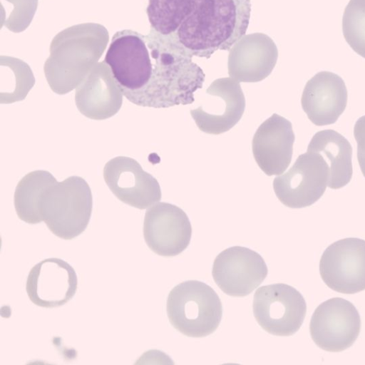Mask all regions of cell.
<instances>
[{
	"instance_id": "obj_10",
	"label": "cell",
	"mask_w": 365,
	"mask_h": 365,
	"mask_svg": "<svg viewBox=\"0 0 365 365\" xmlns=\"http://www.w3.org/2000/svg\"><path fill=\"white\" fill-rule=\"evenodd\" d=\"M319 272L331 289L354 294L365 289V240L345 238L330 245L323 252Z\"/></svg>"
},
{
	"instance_id": "obj_17",
	"label": "cell",
	"mask_w": 365,
	"mask_h": 365,
	"mask_svg": "<svg viewBox=\"0 0 365 365\" xmlns=\"http://www.w3.org/2000/svg\"><path fill=\"white\" fill-rule=\"evenodd\" d=\"M122 91L110 68L93 72L76 91L78 110L86 117L104 120L114 115L123 103Z\"/></svg>"
},
{
	"instance_id": "obj_7",
	"label": "cell",
	"mask_w": 365,
	"mask_h": 365,
	"mask_svg": "<svg viewBox=\"0 0 365 365\" xmlns=\"http://www.w3.org/2000/svg\"><path fill=\"white\" fill-rule=\"evenodd\" d=\"M329 177V166L324 158L307 150L299 155L287 172L275 177L273 188L285 206L302 208L319 200L328 185Z\"/></svg>"
},
{
	"instance_id": "obj_1",
	"label": "cell",
	"mask_w": 365,
	"mask_h": 365,
	"mask_svg": "<svg viewBox=\"0 0 365 365\" xmlns=\"http://www.w3.org/2000/svg\"><path fill=\"white\" fill-rule=\"evenodd\" d=\"M251 0H148V36L192 58L230 50L247 31Z\"/></svg>"
},
{
	"instance_id": "obj_21",
	"label": "cell",
	"mask_w": 365,
	"mask_h": 365,
	"mask_svg": "<svg viewBox=\"0 0 365 365\" xmlns=\"http://www.w3.org/2000/svg\"><path fill=\"white\" fill-rule=\"evenodd\" d=\"M344 37L357 54L365 58V0H350L342 17Z\"/></svg>"
},
{
	"instance_id": "obj_14",
	"label": "cell",
	"mask_w": 365,
	"mask_h": 365,
	"mask_svg": "<svg viewBox=\"0 0 365 365\" xmlns=\"http://www.w3.org/2000/svg\"><path fill=\"white\" fill-rule=\"evenodd\" d=\"M77 276L73 267L58 258H48L36 264L26 281V292L37 306L53 308L65 304L77 289Z\"/></svg>"
},
{
	"instance_id": "obj_16",
	"label": "cell",
	"mask_w": 365,
	"mask_h": 365,
	"mask_svg": "<svg viewBox=\"0 0 365 365\" xmlns=\"http://www.w3.org/2000/svg\"><path fill=\"white\" fill-rule=\"evenodd\" d=\"M348 93L344 80L330 71H320L306 83L301 103L312 123L318 126L336 122L347 104Z\"/></svg>"
},
{
	"instance_id": "obj_5",
	"label": "cell",
	"mask_w": 365,
	"mask_h": 365,
	"mask_svg": "<svg viewBox=\"0 0 365 365\" xmlns=\"http://www.w3.org/2000/svg\"><path fill=\"white\" fill-rule=\"evenodd\" d=\"M104 63L125 96L147 86L153 73L155 58L146 35L123 29L113 36Z\"/></svg>"
},
{
	"instance_id": "obj_13",
	"label": "cell",
	"mask_w": 365,
	"mask_h": 365,
	"mask_svg": "<svg viewBox=\"0 0 365 365\" xmlns=\"http://www.w3.org/2000/svg\"><path fill=\"white\" fill-rule=\"evenodd\" d=\"M103 178L115 197L130 206L143 210L161 199L158 180L133 158L118 156L110 160L105 165Z\"/></svg>"
},
{
	"instance_id": "obj_6",
	"label": "cell",
	"mask_w": 365,
	"mask_h": 365,
	"mask_svg": "<svg viewBox=\"0 0 365 365\" xmlns=\"http://www.w3.org/2000/svg\"><path fill=\"white\" fill-rule=\"evenodd\" d=\"M306 311L301 293L285 284L262 286L254 296V316L261 327L273 335L294 334L302 326Z\"/></svg>"
},
{
	"instance_id": "obj_3",
	"label": "cell",
	"mask_w": 365,
	"mask_h": 365,
	"mask_svg": "<svg viewBox=\"0 0 365 365\" xmlns=\"http://www.w3.org/2000/svg\"><path fill=\"white\" fill-rule=\"evenodd\" d=\"M92 194L82 178L56 181L42 192L38 210L42 220L57 237L71 240L86 228L92 211Z\"/></svg>"
},
{
	"instance_id": "obj_18",
	"label": "cell",
	"mask_w": 365,
	"mask_h": 365,
	"mask_svg": "<svg viewBox=\"0 0 365 365\" xmlns=\"http://www.w3.org/2000/svg\"><path fill=\"white\" fill-rule=\"evenodd\" d=\"M307 150L319 153L327 162L329 187L339 189L350 182L353 173L352 147L341 134L331 129L318 131L312 138Z\"/></svg>"
},
{
	"instance_id": "obj_2",
	"label": "cell",
	"mask_w": 365,
	"mask_h": 365,
	"mask_svg": "<svg viewBox=\"0 0 365 365\" xmlns=\"http://www.w3.org/2000/svg\"><path fill=\"white\" fill-rule=\"evenodd\" d=\"M155 58L152 78L142 90L125 95L143 107L169 108L194 102V93L202 87L205 73L192 58L156 43H150Z\"/></svg>"
},
{
	"instance_id": "obj_9",
	"label": "cell",
	"mask_w": 365,
	"mask_h": 365,
	"mask_svg": "<svg viewBox=\"0 0 365 365\" xmlns=\"http://www.w3.org/2000/svg\"><path fill=\"white\" fill-rule=\"evenodd\" d=\"M245 108V98L239 81L222 78L212 82L202 104L191 110L190 114L201 131L218 135L238 123Z\"/></svg>"
},
{
	"instance_id": "obj_19",
	"label": "cell",
	"mask_w": 365,
	"mask_h": 365,
	"mask_svg": "<svg viewBox=\"0 0 365 365\" xmlns=\"http://www.w3.org/2000/svg\"><path fill=\"white\" fill-rule=\"evenodd\" d=\"M231 49L228 58V73L230 78L240 82L255 83L267 78L274 68L277 59L276 46L271 48Z\"/></svg>"
},
{
	"instance_id": "obj_11",
	"label": "cell",
	"mask_w": 365,
	"mask_h": 365,
	"mask_svg": "<svg viewBox=\"0 0 365 365\" xmlns=\"http://www.w3.org/2000/svg\"><path fill=\"white\" fill-rule=\"evenodd\" d=\"M267 267L262 256L240 246L229 247L215 258L212 270L213 279L225 294L245 297L265 279Z\"/></svg>"
},
{
	"instance_id": "obj_15",
	"label": "cell",
	"mask_w": 365,
	"mask_h": 365,
	"mask_svg": "<svg viewBox=\"0 0 365 365\" xmlns=\"http://www.w3.org/2000/svg\"><path fill=\"white\" fill-rule=\"evenodd\" d=\"M295 140L292 123L274 113L256 130L252 153L259 168L267 175L283 173L289 165Z\"/></svg>"
},
{
	"instance_id": "obj_20",
	"label": "cell",
	"mask_w": 365,
	"mask_h": 365,
	"mask_svg": "<svg viewBox=\"0 0 365 365\" xmlns=\"http://www.w3.org/2000/svg\"><path fill=\"white\" fill-rule=\"evenodd\" d=\"M56 178L46 170H36L26 175L18 183L14 192V207L19 217L29 224L42 222L38 202L42 192Z\"/></svg>"
},
{
	"instance_id": "obj_8",
	"label": "cell",
	"mask_w": 365,
	"mask_h": 365,
	"mask_svg": "<svg viewBox=\"0 0 365 365\" xmlns=\"http://www.w3.org/2000/svg\"><path fill=\"white\" fill-rule=\"evenodd\" d=\"M361 319L356 307L348 300L335 297L319 304L309 324L312 340L328 351H341L357 339Z\"/></svg>"
},
{
	"instance_id": "obj_12",
	"label": "cell",
	"mask_w": 365,
	"mask_h": 365,
	"mask_svg": "<svg viewBox=\"0 0 365 365\" xmlns=\"http://www.w3.org/2000/svg\"><path fill=\"white\" fill-rule=\"evenodd\" d=\"M143 235L147 245L155 253L173 257L188 246L192 227L181 208L168 202H156L145 212Z\"/></svg>"
},
{
	"instance_id": "obj_22",
	"label": "cell",
	"mask_w": 365,
	"mask_h": 365,
	"mask_svg": "<svg viewBox=\"0 0 365 365\" xmlns=\"http://www.w3.org/2000/svg\"><path fill=\"white\" fill-rule=\"evenodd\" d=\"M354 135L357 143V159L365 178V115L360 117L355 123Z\"/></svg>"
},
{
	"instance_id": "obj_4",
	"label": "cell",
	"mask_w": 365,
	"mask_h": 365,
	"mask_svg": "<svg viewBox=\"0 0 365 365\" xmlns=\"http://www.w3.org/2000/svg\"><path fill=\"white\" fill-rule=\"evenodd\" d=\"M167 313L170 322L180 332L187 336L203 337L218 327L222 307L211 287L200 281L189 280L170 291Z\"/></svg>"
}]
</instances>
